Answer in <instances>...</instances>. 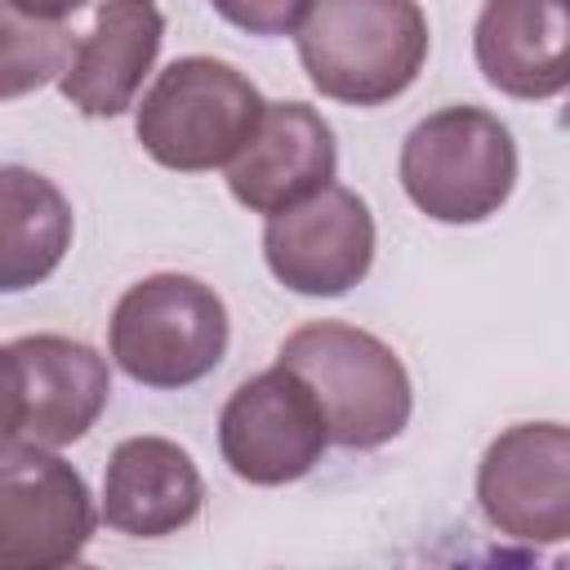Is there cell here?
Wrapping results in <instances>:
<instances>
[{
	"label": "cell",
	"mask_w": 570,
	"mask_h": 570,
	"mask_svg": "<svg viewBox=\"0 0 570 570\" xmlns=\"http://www.w3.org/2000/svg\"><path fill=\"white\" fill-rule=\"evenodd\" d=\"M214 13L249 36H289L298 31L312 0H209Z\"/></svg>",
	"instance_id": "e0dca14e"
},
{
	"label": "cell",
	"mask_w": 570,
	"mask_h": 570,
	"mask_svg": "<svg viewBox=\"0 0 570 570\" xmlns=\"http://www.w3.org/2000/svg\"><path fill=\"white\" fill-rule=\"evenodd\" d=\"M18 441L62 450L80 441L111 401V370L89 343L67 334H22L4 343Z\"/></svg>",
	"instance_id": "30bf717a"
},
{
	"label": "cell",
	"mask_w": 570,
	"mask_h": 570,
	"mask_svg": "<svg viewBox=\"0 0 570 570\" xmlns=\"http://www.w3.org/2000/svg\"><path fill=\"white\" fill-rule=\"evenodd\" d=\"M396 169L419 214L468 227L508 205L517 187V142L494 111L454 102L405 134Z\"/></svg>",
	"instance_id": "5b68a950"
},
{
	"label": "cell",
	"mask_w": 570,
	"mask_h": 570,
	"mask_svg": "<svg viewBox=\"0 0 570 570\" xmlns=\"http://www.w3.org/2000/svg\"><path fill=\"white\" fill-rule=\"evenodd\" d=\"M160 45L165 13L156 0H102L94 27L76 40L71 62L58 76V89L80 116L111 120L134 107Z\"/></svg>",
	"instance_id": "7c38bea8"
},
{
	"label": "cell",
	"mask_w": 570,
	"mask_h": 570,
	"mask_svg": "<svg viewBox=\"0 0 570 570\" xmlns=\"http://www.w3.org/2000/svg\"><path fill=\"white\" fill-rule=\"evenodd\" d=\"M94 530V494L58 450H0V570H62L85 557Z\"/></svg>",
	"instance_id": "8992f818"
},
{
	"label": "cell",
	"mask_w": 570,
	"mask_h": 570,
	"mask_svg": "<svg viewBox=\"0 0 570 570\" xmlns=\"http://www.w3.org/2000/svg\"><path fill=\"white\" fill-rule=\"evenodd\" d=\"M481 517L517 543L570 539V432L566 423L503 428L476 468Z\"/></svg>",
	"instance_id": "ba28073f"
},
{
	"label": "cell",
	"mask_w": 570,
	"mask_h": 570,
	"mask_svg": "<svg viewBox=\"0 0 570 570\" xmlns=\"http://www.w3.org/2000/svg\"><path fill=\"white\" fill-rule=\"evenodd\" d=\"M276 361L294 370L321 405L330 445L379 450L396 441L414 410V387L401 356L347 321H307L298 325Z\"/></svg>",
	"instance_id": "7a4b0ae2"
},
{
	"label": "cell",
	"mask_w": 570,
	"mask_h": 570,
	"mask_svg": "<svg viewBox=\"0 0 570 570\" xmlns=\"http://www.w3.org/2000/svg\"><path fill=\"white\" fill-rule=\"evenodd\" d=\"M62 187L27 165H0V294H22L58 272L71 249Z\"/></svg>",
	"instance_id": "9a60e30c"
},
{
	"label": "cell",
	"mask_w": 570,
	"mask_h": 570,
	"mask_svg": "<svg viewBox=\"0 0 570 570\" xmlns=\"http://www.w3.org/2000/svg\"><path fill=\"white\" fill-rule=\"evenodd\" d=\"M227 191L249 214H281L334 183L338 147L330 120L307 102H267L249 142L223 165Z\"/></svg>",
	"instance_id": "8fae6325"
},
{
	"label": "cell",
	"mask_w": 570,
	"mask_h": 570,
	"mask_svg": "<svg viewBox=\"0 0 570 570\" xmlns=\"http://www.w3.org/2000/svg\"><path fill=\"white\" fill-rule=\"evenodd\" d=\"M263 107L267 98L245 71L209 53H187L156 71L134 107V134L156 165L205 174L223 169L249 142Z\"/></svg>",
	"instance_id": "3957f363"
},
{
	"label": "cell",
	"mask_w": 570,
	"mask_h": 570,
	"mask_svg": "<svg viewBox=\"0 0 570 570\" xmlns=\"http://www.w3.org/2000/svg\"><path fill=\"white\" fill-rule=\"evenodd\" d=\"M205 481L196 459L169 436H125L102 476V521L129 539H165L196 521Z\"/></svg>",
	"instance_id": "5bb4252c"
},
{
	"label": "cell",
	"mask_w": 570,
	"mask_h": 570,
	"mask_svg": "<svg viewBox=\"0 0 570 570\" xmlns=\"http://www.w3.org/2000/svg\"><path fill=\"white\" fill-rule=\"evenodd\" d=\"M227 334V303L214 285L187 272H156L116 298L107 352L134 383L178 392L218 370Z\"/></svg>",
	"instance_id": "277c9868"
},
{
	"label": "cell",
	"mask_w": 570,
	"mask_h": 570,
	"mask_svg": "<svg viewBox=\"0 0 570 570\" xmlns=\"http://www.w3.org/2000/svg\"><path fill=\"white\" fill-rule=\"evenodd\" d=\"M13 9L31 13V18H45V22H67L71 13H80L89 0H9Z\"/></svg>",
	"instance_id": "d6986e66"
},
{
	"label": "cell",
	"mask_w": 570,
	"mask_h": 570,
	"mask_svg": "<svg viewBox=\"0 0 570 570\" xmlns=\"http://www.w3.org/2000/svg\"><path fill=\"white\" fill-rule=\"evenodd\" d=\"M570 0H485L472 53L490 89L543 102L570 85Z\"/></svg>",
	"instance_id": "4fadbf2b"
},
{
	"label": "cell",
	"mask_w": 570,
	"mask_h": 570,
	"mask_svg": "<svg viewBox=\"0 0 570 570\" xmlns=\"http://www.w3.org/2000/svg\"><path fill=\"white\" fill-rule=\"evenodd\" d=\"M294 40L321 98L383 107L428 62V13L419 0H312Z\"/></svg>",
	"instance_id": "6da1fadb"
},
{
	"label": "cell",
	"mask_w": 570,
	"mask_h": 570,
	"mask_svg": "<svg viewBox=\"0 0 570 570\" xmlns=\"http://www.w3.org/2000/svg\"><path fill=\"white\" fill-rule=\"evenodd\" d=\"M22 445L18 441V410H13V379H9V356L0 347V450Z\"/></svg>",
	"instance_id": "ac0fdd59"
},
{
	"label": "cell",
	"mask_w": 570,
	"mask_h": 570,
	"mask_svg": "<svg viewBox=\"0 0 570 570\" xmlns=\"http://www.w3.org/2000/svg\"><path fill=\"white\" fill-rule=\"evenodd\" d=\"M71 49L76 40L62 22L31 18L9 0H0V102L27 98L49 80H58L71 62Z\"/></svg>",
	"instance_id": "2e32d148"
},
{
	"label": "cell",
	"mask_w": 570,
	"mask_h": 570,
	"mask_svg": "<svg viewBox=\"0 0 570 570\" xmlns=\"http://www.w3.org/2000/svg\"><path fill=\"white\" fill-rule=\"evenodd\" d=\"M330 445L325 419L307 383L285 370H258L245 379L218 414L223 463L249 485H289L303 481Z\"/></svg>",
	"instance_id": "52a82bcc"
},
{
	"label": "cell",
	"mask_w": 570,
	"mask_h": 570,
	"mask_svg": "<svg viewBox=\"0 0 570 570\" xmlns=\"http://www.w3.org/2000/svg\"><path fill=\"white\" fill-rule=\"evenodd\" d=\"M263 258L285 289L303 298H338L370 276L374 214L352 187L325 183L316 196L267 218Z\"/></svg>",
	"instance_id": "9c48e42d"
}]
</instances>
